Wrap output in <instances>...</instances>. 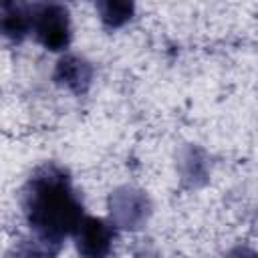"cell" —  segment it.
<instances>
[{"label":"cell","mask_w":258,"mask_h":258,"mask_svg":"<svg viewBox=\"0 0 258 258\" xmlns=\"http://www.w3.org/2000/svg\"><path fill=\"white\" fill-rule=\"evenodd\" d=\"M36 40L50 52H60L71 42V20L69 10L62 4H36L34 26Z\"/></svg>","instance_id":"7a4b0ae2"},{"label":"cell","mask_w":258,"mask_h":258,"mask_svg":"<svg viewBox=\"0 0 258 258\" xmlns=\"http://www.w3.org/2000/svg\"><path fill=\"white\" fill-rule=\"evenodd\" d=\"M109 206H111L113 224L131 230L139 228L149 214V200L145 198V194L129 187L115 191L109 200Z\"/></svg>","instance_id":"277c9868"},{"label":"cell","mask_w":258,"mask_h":258,"mask_svg":"<svg viewBox=\"0 0 258 258\" xmlns=\"http://www.w3.org/2000/svg\"><path fill=\"white\" fill-rule=\"evenodd\" d=\"M54 81L67 87L69 91H73L75 95H83L93 83V67L85 58L67 54L56 62Z\"/></svg>","instance_id":"8992f818"},{"label":"cell","mask_w":258,"mask_h":258,"mask_svg":"<svg viewBox=\"0 0 258 258\" xmlns=\"http://www.w3.org/2000/svg\"><path fill=\"white\" fill-rule=\"evenodd\" d=\"M97 12H99V18L101 22L105 24V28L109 30H115V28H121L125 26L131 16H133V2H113V0H105V2H97L95 4Z\"/></svg>","instance_id":"52a82bcc"},{"label":"cell","mask_w":258,"mask_h":258,"mask_svg":"<svg viewBox=\"0 0 258 258\" xmlns=\"http://www.w3.org/2000/svg\"><path fill=\"white\" fill-rule=\"evenodd\" d=\"M58 244L40 240V238H32V240H20L6 258H54L58 252Z\"/></svg>","instance_id":"ba28073f"},{"label":"cell","mask_w":258,"mask_h":258,"mask_svg":"<svg viewBox=\"0 0 258 258\" xmlns=\"http://www.w3.org/2000/svg\"><path fill=\"white\" fill-rule=\"evenodd\" d=\"M36 4L2 2L0 4V34L12 42L24 40L34 26Z\"/></svg>","instance_id":"5b68a950"},{"label":"cell","mask_w":258,"mask_h":258,"mask_svg":"<svg viewBox=\"0 0 258 258\" xmlns=\"http://www.w3.org/2000/svg\"><path fill=\"white\" fill-rule=\"evenodd\" d=\"M75 236L81 258H109L115 240V226L101 218H83Z\"/></svg>","instance_id":"3957f363"},{"label":"cell","mask_w":258,"mask_h":258,"mask_svg":"<svg viewBox=\"0 0 258 258\" xmlns=\"http://www.w3.org/2000/svg\"><path fill=\"white\" fill-rule=\"evenodd\" d=\"M22 206L34 236L58 246L62 238L77 232L83 220V206L71 185V177L54 163H44L30 175Z\"/></svg>","instance_id":"6da1fadb"}]
</instances>
